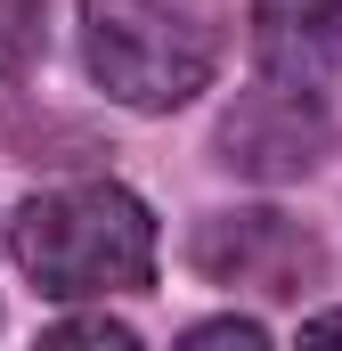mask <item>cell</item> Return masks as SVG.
I'll return each instance as SVG.
<instances>
[{
    "label": "cell",
    "instance_id": "obj_1",
    "mask_svg": "<svg viewBox=\"0 0 342 351\" xmlns=\"http://www.w3.org/2000/svg\"><path fill=\"white\" fill-rule=\"evenodd\" d=\"M8 254L57 302L139 294V286H155V213L122 180H66V188H41L16 204Z\"/></svg>",
    "mask_w": 342,
    "mask_h": 351
},
{
    "label": "cell",
    "instance_id": "obj_2",
    "mask_svg": "<svg viewBox=\"0 0 342 351\" xmlns=\"http://www.w3.org/2000/svg\"><path fill=\"white\" fill-rule=\"evenodd\" d=\"M228 8L220 0H82V66L131 114H171L220 82Z\"/></svg>",
    "mask_w": 342,
    "mask_h": 351
},
{
    "label": "cell",
    "instance_id": "obj_3",
    "mask_svg": "<svg viewBox=\"0 0 342 351\" xmlns=\"http://www.w3.org/2000/svg\"><path fill=\"white\" fill-rule=\"evenodd\" d=\"M334 139H342L334 106H326L310 82H277V74H261L253 90H237V98L220 106V123H212L220 172L261 180V188H285V180L326 172Z\"/></svg>",
    "mask_w": 342,
    "mask_h": 351
},
{
    "label": "cell",
    "instance_id": "obj_4",
    "mask_svg": "<svg viewBox=\"0 0 342 351\" xmlns=\"http://www.w3.org/2000/svg\"><path fill=\"white\" fill-rule=\"evenodd\" d=\"M187 262L204 286L261 294V302H302L310 286H326V237L302 229L277 204H237V213H204L187 237Z\"/></svg>",
    "mask_w": 342,
    "mask_h": 351
},
{
    "label": "cell",
    "instance_id": "obj_5",
    "mask_svg": "<svg viewBox=\"0 0 342 351\" xmlns=\"http://www.w3.org/2000/svg\"><path fill=\"white\" fill-rule=\"evenodd\" d=\"M253 58L277 82L326 90L342 74V0H253Z\"/></svg>",
    "mask_w": 342,
    "mask_h": 351
},
{
    "label": "cell",
    "instance_id": "obj_6",
    "mask_svg": "<svg viewBox=\"0 0 342 351\" xmlns=\"http://www.w3.org/2000/svg\"><path fill=\"white\" fill-rule=\"evenodd\" d=\"M41 58V0H0V90H16Z\"/></svg>",
    "mask_w": 342,
    "mask_h": 351
},
{
    "label": "cell",
    "instance_id": "obj_7",
    "mask_svg": "<svg viewBox=\"0 0 342 351\" xmlns=\"http://www.w3.org/2000/svg\"><path fill=\"white\" fill-rule=\"evenodd\" d=\"M49 343H114V351H131V343H139V327L98 311V319H57V327H49Z\"/></svg>",
    "mask_w": 342,
    "mask_h": 351
},
{
    "label": "cell",
    "instance_id": "obj_8",
    "mask_svg": "<svg viewBox=\"0 0 342 351\" xmlns=\"http://www.w3.org/2000/svg\"><path fill=\"white\" fill-rule=\"evenodd\" d=\"M179 343H269V327L245 319V311H228V319H204V327H187Z\"/></svg>",
    "mask_w": 342,
    "mask_h": 351
},
{
    "label": "cell",
    "instance_id": "obj_9",
    "mask_svg": "<svg viewBox=\"0 0 342 351\" xmlns=\"http://www.w3.org/2000/svg\"><path fill=\"white\" fill-rule=\"evenodd\" d=\"M302 335H310V343H342V302H334V311H310Z\"/></svg>",
    "mask_w": 342,
    "mask_h": 351
}]
</instances>
